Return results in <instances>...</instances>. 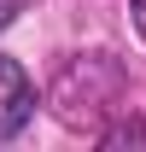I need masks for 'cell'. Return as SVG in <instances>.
<instances>
[{
  "label": "cell",
  "mask_w": 146,
  "mask_h": 152,
  "mask_svg": "<svg viewBox=\"0 0 146 152\" xmlns=\"http://www.w3.org/2000/svg\"><path fill=\"white\" fill-rule=\"evenodd\" d=\"M128 12H134V29H140V41H146V0H128Z\"/></svg>",
  "instance_id": "277c9868"
},
{
  "label": "cell",
  "mask_w": 146,
  "mask_h": 152,
  "mask_svg": "<svg viewBox=\"0 0 146 152\" xmlns=\"http://www.w3.org/2000/svg\"><path fill=\"white\" fill-rule=\"evenodd\" d=\"M99 146H146V123H140V117L111 123V129H99Z\"/></svg>",
  "instance_id": "7a4b0ae2"
},
{
  "label": "cell",
  "mask_w": 146,
  "mask_h": 152,
  "mask_svg": "<svg viewBox=\"0 0 146 152\" xmlns=\"http://www.w3.org/2000/svg\"><path fill=\"white\" fill-rule=\"evenodd\" d=\"M29 0H0V29H12V18H18Z\"/></svg>",
  "instance_id": "3957f363"
},
{
  "label": "cell",
  "mask_w": 146,
  "mask_h": 152,
  "mask_svg": "<svg viewBox=\"0 0 146 152\" xmlns=\"http://www.w3.org/2000/svg\"><path fill=\"white\" fill-rule=\"evenodd\" d=\"M29 117H35V82L18 58L0 53V140H12Z\"/></svg>",
  "instance_id": "6da1fadb"
}]
</instances>
